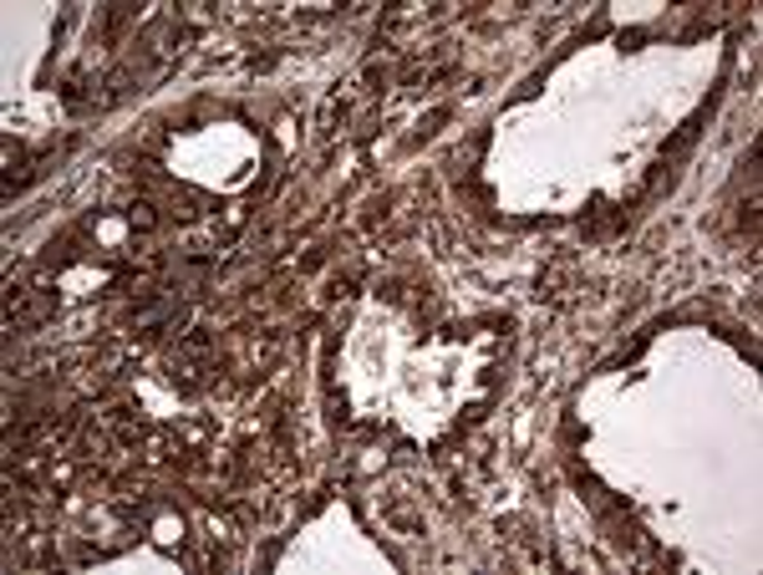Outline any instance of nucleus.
Returning <instances> with one entry per match:
<instances>
[{
  "label": "nucleus",
  "instance_id": "obj_1",
  "mask_svg": "<svg viewBox=\"0 0 763 575\" xmlns=\"http://www.w3.org/2000/svg\"><path fill=\"white\" fill-rule=\"evenodd\" d=\"M209 341L204 336H189L184 341V357H174V383L184 387V393H194V387H204V377H209Z\"/></svg>",
  "mask_w": 763,
  "mask_h": 575
},
{
  "label": "nucleus",
  "instance_id": "obj_2",
  "mask_svg": "<svg viewBox=\"0 0 763 575\" xmlns=\"http://www.w3.org/2000/svg\"><path fill=\"white\" fill-rule=\"evenodd\" d=\"M51 311H57V296H51L47 286H21V290L11 286V321L16 326H37V321H47Z\"/></svg>",
  "mask_w": 763,
  "mask_h": 575
},
{
  "label": "nucleus",
  "instance_id": "obj_3",
  "mask_svg": "<svg viewBox=\"0 0 763 575\" xmlns=\"http://www.w3.org/2000/svg\"><path fill=\"white\" fill-rule=\"evenodd\" d=\"M164 205H168V215H174V219H199L204 209H209V199H204L199 189H184V184H179V189L164 194Z\"/></svg>",
  "mask_w": 763,
  "mask_h": 575
}]
</instances>
